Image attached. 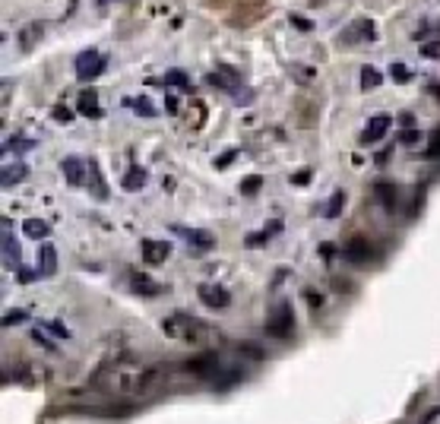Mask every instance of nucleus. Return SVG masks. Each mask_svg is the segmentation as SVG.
<instances>
[{"instance_id":"nucleus-16","label":"nucleus","mask_w":440,"mask_h":424,"mask_svg":"<svg viewBox=\"0 0 440 424\" xmlns=\"http://www.w3.org/2000/svg\"><path fill=\"white\" fill-rule=\"evenodd\" d=\"M38 273H42V275H54V273H57V250H54V244H42V247H38Z\"/></svg>"},{"instance_id":"nucleus-12","label":"nucleus","mask_w":440,"mask_h":424,"mask_svg":"<svg viewBox=\"0 0 440 424\" xmlns=\"http://www.w3.org/2000/svg\"><path fill=\"white\" fill-rule=\"evenodd\" d=\"M174 234H181L184 241H190L194 247H203V250H209V247L216 244V238L209 234V231H203V228H184V225H174Z\"/></svg>"},{"instance_id":"nucleus-18","label":"nucleus","mask_w":440,"mask_h":424,"mask_svg":"<svg viewBox=\"0 0 440 424\" xmlns=\"http://www.w3.org/2000/svg\"><path fill=\"white\" fill-rule=\"evenodd\" d=\"M146 181H149V174L143 172V168H130V172L124 174V181H120V187H124V190H130V194H136V190H143V187H146Z\"/></svg>"},{"instance_id":"nucleus-27","label":"nucleus","mask_w":440,"mask_h":424,"mask_svg":"<svg viewBox=\"0 0 440 424\" xmlns=\"http://www.w3.org/2000/svg\"><path fill=\"white\" fill-rule=\"evenodd\" d=\"M399 142H403V146H418V142H421V130H415V127H405L403 133H399Z\"/></svg>"},{"instance_id":"nucleus-6","label":"nucleus","mask_w":440,"mask_h":424,"mask_svg":"<svg viewBox=\"0 0 440 424\" xmlns=\"http://www.w3.org/2000/svg\"><path fill=\"white\" fill-rule=\"evenodd\" d=\"M345 260L349 263H355V266H365V263H371V257H374V247H371V241L367 238H351L349 244H345Z\"/></svg>"},{"instance_id":"nucleus-39","label":"nucleus","mask_w":440,"mask_h":424,"mask_svg":"<svg viewBox=\"0 0 440 424\" xmlns=\"http://www.w3.org/2000/svg\"><path fill=\"white\" fill-rule=\"evenodd\" d=\"M434 418H437V409H431V412H428V418H425V421H421V424H431Z\"/></svg>"},{"instance_id":"nucleus-14","label":"nucleus","mask_w":440,"mask_h":424,"mask_svg":"<svg viewBox=\"0 0 440 424\" xmlns=\"http://www.w3.org/2000/svg\"><path fill=\"white\" fill-rule=\"evenodd\" d=\"M76 111L82 118H102V108H98V95L95 89H82L80 98H76Z\"/></svg>"},{"instance_id":"nucleus-1","label":"nucleus","mask_w":440,"mask_h":424,"mask_svg":"<svg viewBox=\"0 0 440 424\" xmlns=\"http://www.w3.org/2000/svg\"><path fill=\"white\" fill-rule=\"evenodd\" d=\"M146 383H149V374H143L136 365H108L95 374V387L111 396L140 393Z\"/></svg>"},{"instance_id":"nucleus-28","label":"nucleus","mask_w":440,"mask_h":424,"mask_svg":"<svg viewBox=\"0 0 440 424\" xmlns=\"http://www.w3.org/2000/svg\"><path fill=\"white\" fill-rule=\"evenodd\" d=\"M32 146H35V142L32 140H7L3 142V152H26V149H32Z\"/></svg>"},{"instance_id":"nucleus-3","label":"nucleus","mask_w":440,"mask_h":424,"mask_svg":"<svg viewBox=\"0 0 440 424\" xmlns=\"http://www.w3.org/2000/svg\"><path fill=\"white\" fill-rule=\"evenodd\" d=\"M266 333L273 339H288L295 333V313H291V304L288 301H279L269 313V323H266Z\"/></svg>"},{"instance_id":"nucleus-38","label":"nucleus","mask_w":440,"mask_h":424,"mask_svg":"<svg viewBox=\"0 0 440 424\" xmlns=\"http://www.w3.org/2000/svg\"><path fill=\"white\" fill-rule=\"evenodd\" d=\"M51 333H54V335H60V339H64V335H67V329H64V326H57V323H51Z\"/></svg>"},{"instance_id":"nucleus-34","label":"nucleus","mask_w":440,"mask_h":424,"mask_svg":"<svg viewBox=\"0 0 440 424\" xmlns=\"http://www.w3.org/2000/svg\"><path fill=\"white\" fill-rule=\"evenodd\" d=\"M238 158V149H232V152H225V156H219L216 158V168H228V165Z\"/></svg>"},{"instance_id":"nucleus-37","label":"nucleus","mask_w":440,"mask_h":424,"mask_svg":"<svg viewBox=\"0 0 440 424\" xmlns=\"http://www.w3.org/2000/svg\"><path fill=\"white\" fill-rule=\"evenodd\" d=\"M307 181H311V174L301 172V174H295V178H291V184H307Z\"/></svg>"},{"instance_id":"nucleus-2","label":"nucleus","mask_w":440,"mask_h":424,"mask_svg":"<svg viewBox=\"0 0 440 424\" xmlns=\"http://www.w3.org/2000/svg\"><path fill=\"white\" fill-rule=\"evenodd\" d=\"M162 333L168 335V339H178V342H200V335H206V326L196 323L194 317L174 313V317H165Z\"/></svg>"},{"instance_id":"nucleus-30","label":"nucleus","mask_w":440,"mask_h":424,"mask_svg":"<svg viewBox=\"0 0 440 424\" xmlns=\"http://www.w3.org/2000/svg\"><path fill=\"white\" fill-rule=\"evenodd\" d=\"M440 156V127L431 133V142H428V158H437Z\"/></svg>"},{"instance_id":"nucleus-22","label":"nucleus","mask_w":440,"mask_h":424,"mask_svg":"<svg viewBox=\"0 0 440 424\" xmlns=\"http://www.w3.org/2000/svg\"><path fill=\"white\" fill-rule=\"evenodd\" d=\"M165 82L174 86V89H181V92H194V82H190V76H187L184 70H168V73H165Z\"/></svg>"},{"instance_id":"nucleus-33","label":"nucleus","mask_w":440,"mask_h":424,"mask_svg":"<svg viewBox=\"0 0 440 424\" xmlns=\"http://www.w3.org/2000/svg\"><path fill=\"white\" fill-rule=\"evenodd\" d=\"M393 80H399V82H405V80H412V73H409V67H403V64H393Z\"/></svg>"},{"instance_id":"nucleus-20","label":"nucleus","mask_w":440,"mask_h":424,"mask_svg":"<svg viewBox=\"0 0 440 424\" xmlns=\"http://www.w3.org/2000/svg\"><path fill=\"white\" fill-rule=\"evenodd\" d=\"M374 194H377V200L383 203V209H396V200H399V190H396V184H377L374 187Z\"/></svg>"},{"instance_id":"nucleus-10","label":"nucleus","mask_w":440,"mask_h":424,"mask_svg":"<svg viewBox=\"0 0 440 424\" xmlns=\"http://www.w3.org/2000/svg\"><path fill=\"white\" fill-rule=\"evenodd\" d=\"M140 250H143V260L146 263H152V266H158V263H165L168 260V253H172V244L168 241H156V238H146L140 244Z\"/></svg>"},{"instance_id":"nucleus-7","label":"nucleus","mask_w":440,"mask_h":424,"mask_svg":"<svg viewBox=\"0 0 440 424\" xmlns=\"http://www.w3.org/2000/svg\"><path fill=\"white\" fill-rule=\"evenodd\" d=\"M45 38V23H26L16 32V48L19 51H35V45Z\"/></svg>"},{"instance_id":"nucleus-31","label":"nucleus","mask_w":440,"mask_h":424,"mask_svg":"<svg viewBox=\"0 0 440 424\" xmlns=\"http://www.w3.org/2000/svg\"><path fill=\"white\" fill-rule=\"evenodd\" d=\"M54 120H57V124H70V120H73V111L64 108V104H57V108H54Z\"/></svg>"},{"instance_id":"nucleus-19","label":"nucleus","mask_w":440,"mask_h":424,"mask_svg":"<svg viewBox=\"0 0 440 424\" xmlns=\"http://www.w3.org/2000/svg\"><path fill=\"white\" fill-rule=\"evenodd\" d=\"M26 174H29V168H26L23 162H19V165H7V168H3V174H0V184L13 187V184H19V181H26Z\"/></svg>"},{"instance_id":"nucleus-11","label":"nucleus","mask_w":440,"mask_h":424,"mask_svg":"<svg viewBox=\"0 0 440 424\" xmlns=\"http://www.w3.org/2000/svg\"><path fill=\"white\" fill-rule=\"evenodd\" d=\"M200 301L212 311H222V307L232 304V295L222 288V285H200Z\"/></svg>"},{"instance_id":"nucleus-13","label":"nucleus","mask_w":440,"mask_h":424,"mask_svg":"<svg viewBox=\"0 0 440 424\" xmlns=\"http://www.w3.org/2000/svg\"><path fill=\"white\" fill-rule=\"evenodd\" d=\"M3 263L7 269H19V244L10 231V219H3Z\"/></svg>"},{"instance_id":"nucleus-5","label":"nucleus","mask_w":440,"mask_h":424,"mask_svg":"<svg viewBox=\"0 0 440 424\" xmlns=\"http://www.w3.org/2000/svg\"><path fill=\"white\" fill-rule=\"evenodd\" d=\"M377 38V26L371 19H355L349 29H342V45H358V42H374Z\"/></svg>"},{"instance_id":"nucleus-29","label":"nucleus","mask_w":440,"mask_h":424,"mask_svg":"<svg viewBox=\"0 0 440 424\" xmlns=\"http://www.w3.org/2000/svg\"><path fill=\"white\" fill-rule=\"evenodd\" d=\"M421 54H425L428 60H440V42H425V45H421Z\"/></svg>"},{"instance_id":"nucleus-17","label":"nucleus","mask_w":440,"mask_h":424,"mask_svg":"<svg viewBox=\"0 0 440 424\" xmlns=\"http://www.w3.org/2000/svg\"><path fill=\"white\" fill-rule=\"evenodd\" d=\"M89 190H92V194H95V200H108V196H111V194H108V184H104V178H102V168H98V162H95V158H92V165H89Z\"/></svg>"},{"instance_id":"nucleus-4","label":"nucleus","mask_w":440,"mask_h":424,"mask_svg":"<svg viewBox=\"0 0 440 424\" xmlns=\"http://www.w3.org/2000/svg\"><path fill=\"white\" fill-rule=\"evenodd\" d=\"M102 70H104V57L98 51H82L80 57H76V80L80 82H92V80H98L102 76Z\"/></svg>"},{"instance_id":"nucleus-8","label":"nucleus","mask_w":440,"mask_h":424,"mask_svg":"<svg viewBox=\"0 0 440 424\" xmlns=\"http://www.w3.org/2000/svg\"><path fill=\"white\" fill-rule=\"evenodd\" d=\"M389 127H393V118H387V114H377V118L367 120L365 133H361V142L365 146H371V142H381L383 136L389 133Z\"/></svg>"},{"instance_id":"nucleus-9","label":"nucleus","mask_w":440,"mask_h":424,"mask_svg":"<svg viewBox=\"0 0 440 424\" xmlns=\"http://www.w3.org/2000/svg\"><path fill=\"white\" fill-rule=\"evenodd\" d=\"M60 172H64L67 184L82 187V184H86V174H89V168H86V162H82L80 156H67L64 162H60Z\"/></svg>"},{"instance_id":"nucleus-26","label":"nucleus","mask_w":440,"mask_h":424,"mask_svg":"<svg viewBox=\"0 0 440 424\" xmlns=\"http://www.w3.org/2000/svg\"><path fill=\"white\" fill-rule=\"evenodd\" d=\"M260 187H263V178H260V174H250V178H244V181H241V194L254 196L257 190H260Z\"/></svg>"},{"instance_id":"nucleus-23","label":"nucleus","mask_w":440,"mask_h":424,"mask_svg":"<svg viewBox=\"0 0 440 424\" xmlns=\"http://www.w3.org/2000/svg\"><path fill=\"white\" fill-rule=\"evenodd\" d=\"M124 104H127V108H134V111L140 114V118H156V114H158V111H156V104H152L149 98H127Z\"/></svg>"},{"instance_id":"nucleus-35","label":"nucleus","mask_w":440,"mask_h":424,"mask_svg":"<svg viewBox=\"0 0 440 424\" xmlns=\"http://www.w3.org/2000/svg\"><path fill=\"white\" fill-rule=\"evenodd\" d=\"M165 111H168V114H178V98H174V95L165 98Z\"/></svg>"},{"instance_id":"nucleus-32","label":"nucleus","mask_w":440,"mask_h":424,"mask_svg":"<svg viewBox=\"0 0 440 424\" xmlns=\"http://www.w3.org/2000/svg\"><path fill=\"white\" fill-rule=\"evenodd\" d=\"M23 320H26L23 311H7V313H3V326H13V323H23Z\"/></svg>"},{"instance_id":"nucleus-24","label":"nucleus","mask_w":440,"mask_h":424,"mask_svg":"<svg viewBox=\"0 0 440 424\" xmlns=\"http://www.w3.org/2000/svg\"><path fill=\"white\" fill-rule=\"evenodd\" d=\"M383 82V76H381V70H374V67H361V89L365 92H374L377 86Z\"/></svg>"},{"instance_id":"nucleus-25","label":"nucleus","mask_w":440,"mask_h":424,"mask_svg":"<svg viewBox=\"0 0 440 424\" xmlns=\"http://www.w3.org/2000/svg\"><path fill=\"white\" fill-rule=\"evenodd\" d=\"M342 206H345V190H336V194L329 196L327 209H323V216H327V219H339V212H342Z\"/></svg>"},{"instance_id":"nucleus-36","label":"nucleus","mask_w":440,"mask_h":424,"mask_svg":"<svg viewBox=\"0 0 440 424\" xmlns=\"http://www.w3.org/2000/svg\"><path fill=\"white\" fill-rule=\"evenodd\" d=\"M291 26H298V29H311V23H307V19H301V16H291Z\"/></svg>"},{"instance_id":"nucleus-40","label":"nucleus","mask_w":440,"mask_h":424,"mask_svg":"<svg viewBox=\"0 0 440 424\" xmlns=\"http://www.w3.org/2000/svg\"><path fill=\"white\" fill-rule=\"evenodd\" d=\"M98 3H108V0H98Z\"/></svg>"},{"instance_id":"nucleus-21","label":"nucleus","mask_w":440,"mask_h":424,"mask_svg":"<svg viewBox=\"0 0 440 424\" xmlns=\"http://www.w3.org/2000/svg\"><path fill=\"white\" fill-rule=\"evenodd\" d=\"M48 222H42V219H26L23 222V234L26 238H35V241H42V238H48Z\"/></svg>"},{"instance_id":"nucleus-15","label":"nucleus","mask_w":440,"mask_h":424,"mask_svg":"<svg viewBox=\"0 0 440 424\" xmlns=\"http://www.w3.org/2000/svg\"><path fill=\"white\" fill-rule=\"evenodd\" d=\"M130 285H134L136 295H146V298H156V295H162V285L152 282L149 275H143V273H130Z\"/></svg>"}]
</instances>
